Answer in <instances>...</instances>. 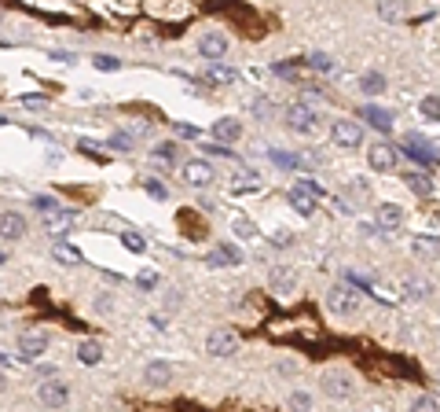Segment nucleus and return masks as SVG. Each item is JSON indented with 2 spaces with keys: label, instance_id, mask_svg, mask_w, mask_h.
Here are the masks:
<instances>
[{
  "label": "nucleus",
  "instance_id": "1",
  "mask_svg": "<svg viewBox=\"0 0 440 412\" xmlns=\"http://www.w3.org/2000/svg\"><path fill=\"white\" fill-rule=\"evenodd\" d=\"M283 122H286V129H290V133L308 136V133L316 129V111H312V107H305V103H290V107L283 111Z\"/></svg>",
  "mask_w": 440,
  "mask_h": 412
},
{
  "label": "nucleus",
  "instance_id": "2",
  "mask_svg": "<svg viewBox=\"0 0 440 412\" xmlns=\"http://www.w3.org/2000/svg\"><path fill=\"white\" fill-rule=\"evenodd\" d=\"M206 354L209 357H235V354H239V335H235L231 327H217V332H209Z\"/></svg>",
  "mask_w": 440,
  "mask_h": 412
},
{
  "label": "nucleus",
  "instance_id": "3",
  "mask_svg": "<svg viewBox=\"0 0 440 412\" xmlns=\"http://www.w3.org/2000/svg\"><path fill=\"white\" fill-rule=\"evenodd\" d=\"M327 310L338 313V316H352L360 310V294L352 288H330L327 291Z\"/></svg>",
  "mask_w": 440,
  "mask_h": 412
},
{
  "label": "nucleus",
  "instance_id": "4",
  "mask_svg": "<svg viewBox=\"0 0 440 412\" xmlns=\"http://www.w3.org/2000/svg\"><path fill=\"white\" fill-rule=\"evenodd\" d=\"M37 401L45 409H62L70 401V387L62 383V379H48V383L37 387Z\"/></svg>",
  "mask_w": 440,
  "mask_h": 412
},
{
  "label": "nucleus",
  "instance_id": "5",
  "mask_svg": "<svg viewBox=\"0 0 440 412\" xmlns=\"http://www.w3.org/2000/svg\"><path fill=\"white\" fill-rule=\"evenodd\" d=\"M184 181L191 188H209L217 181V170H213L206 158H191V162H184Z\"/></svg>",
  "mask_w": 440,
  "mask_h": 412
},
{
  "label": "nucleus",
  "instance_id": "6",
  "mask_svg": "<svg viewBox=\"0 0 440 412\" xmlns=\"http://www.w3.org/2000/svg\"><path fill=\"white\" fill-rule=\"evenodd\" d=\"M198 52H202V59L217 63V59L228 56V37H224L220 30H206V34L198 37Z\"/></svg>",
  "mask_w": 440,
  "mask_h": 412
},
{
  "label": "nucleus",
  "instance_id": "7",
  "mask_svg": "<svg viewBox=\"0 0 440 412\" xmlns=\"http://www.w3.org/2000/svg\"><path fill=\"white\" fill-rule=\"evenodd\" d=\"M206 265H213V269H231V265H242V250H239V247H231V243H220V247H213V250H209Z\"/></svg>",
  "mask_w": 440,
  "mask_h": 412
},
{
  "label": "nucleus",
  "instance_id": "8",
  "mask_svg": "<svg viewBox=\"0 0 440 412\" xmlns=\"http://www.w3.org/2000/svg\"><path fill=\"white\" fill-rule=\"evenodd\" d=\"M330 140L338 147H360L363 144V129L356 122H334V129H330Z\"/></svg>",
  "mask_w": 440,
  "mask_h": 412
},
{
  "label": "nucleus",
  "instance_id": "9",
  "mask_svg": "<svg viewBox=\"0 0 440 412\" xmlns=\"http://www.w3.org/2000/svg\"><path fill=\"white\" fill-rule=\"evenodd\" d=\"M404 151L411 155V158H418V162H426V166H437V162H440V155L433 151V144L422 140V136H415V133L404 140Z\"/></svg>",
  "mask_w": 440,
  "mask_h": 412
},
{
  "label": "nucleus",
  "instance_id": "10",
  "mask_svg": "<svg viewBox=\"0 0 440 412\" xmlns=\"http://www.w3.org/2000/svg\"><path fill=\"white\" fill-rule=\"evenodd\" d=\"M367 162H371V170H378V173L393 170L396 166V147L393 144H371L367 147Z\"/></svg>",
  "mask_w": 440,
  "mask_h": 412
},
{
  "label": "nucleus",
  "instance_id": "11",
  "mask_svg": "<svg viewBox=\"0 0 440 412\" xmlns=\"http://www.w3.org/2000/svg\"><path fill=\"white\" fill-rule=\"evenodd\" d=\"M352 376L349 372H327L323 376V394L327 398H352Z\"/></svg>",
  "mask_w": 440,
  "mask_h": 412
},
{
  "label": "nucleus",
  "instance_id": "12",
  "mask_svg": "<svg viewBox=\"0 0 440 412\" xmlns=\"http://www.w3.org/2000/svg\"><path fill=\"white\" fill-rule=\"evenodd\" d=\"M268 288H272L275 294H294L297 288V272L290 265H275L272 272H268Z\"/></svg>",
  "mask_w": 440,
  "mask_h": 412
},
{
  "label": "nucleus",
  "instance_id": "13",
  "mask_svg": "<svg viewBox=\"0 0 440 412\" xmlns=\"http://www.w3.org/2000/svg\"><path fill=\"white\" fill-rule=\"evenodd\" d=\"M45 350H48L45 332H23V335H19V354H23L26 361H37Z\"/></svg>",
  "mask_w": 440,
  "mask_h": 412
},
{
  "label": "nucleus",
  "instance_id": "14",
  "mask_svg": "<svg viewBox=\"0 0 440 412\" xmlns=\"http://www.w3.org/2000/svg\"><path fill=\"white\" fill-rule=\"evenodd\" d=\"M0 236H4V239H23V236H26L23 214H15V210H4V214H0Z\"/></svg>",
  "mask_w": 440,
  "mask_h": 412
},
{
  "label": "nucleus",
  "instance_id": "15",
  "mask_svg": "<svg viewBox=\"0 0 440 412\" xmlns=\"http://www.w3.org/2000/svg\"><path fill=\"white\" fill-rule=\"evenodd\" d=\"M73 228V210H56V214H48L45 217V232L48 236H67V232Z\"/></svg>",
  "mask_w": 440,
  "mask_h": 412
},
{
  "label": "nucleus",
  "instance_id": "16",
  "mask_svg": "<svg viewBox=\"0 0 440 412\" xmlns=\"http://www.w3.org/2000/svg\"><path fill=\"white\" fill-rule=\"evenodd\" d=\"M213 136H217V144H231L242 136V122L239 118H217L213 122Z\"/></svg>",
  "mask_w": 440,
  "mask_h": 412
},
{
  "label": "nucleus",
  "instance_id": "17",
  "mask_svg": "<svg viewBox=\"0 0 440 412\" xmlns=\"http://www.w3.org/2000/svg\"><path fill=\"white\" fill-rule=\"evenodd\" d=\"M400 225H404V210L396 206V203H382V206H378V228L396 232Z\"/></svg>",
  "mask_w": 440,
  "mask_h": 412
},
{
  "label": "nucleus",
  "instance_id": "18",
  "mask_svg": "<svg viewBox=\"0 0 440 412\" xmlns=\"http://www.w3.org/2000/svg\"><path fill=\"white\" fill-rule=\"evenodd\" d=\"M290 206H294V210H297V214H301V217H308V214H312V210H316V195H312V192H305V188L297 184L294 192H290Z\"/></svg>",
  "mask_w": 440,
  "mask_h": 412
},
{
  "label": "nucleus",
  "instance_id": "19",
  "mask_svg": "<svg viewBox=\"0 0 440 412\" xmlns=\"http://www.w3.org/2000/svg\"><path fill=\"white\" fill-rule=\"evenodd\" d=\"M78 361L81 365H100L103 361V343H95V339H84V343H78Z\"/></svg>",
  "mask_w": 440,
  "mask_h": 412
},
{
  "label": "nucleus",
  "instance_id": "20",
  "mask_svg": "<svg viewBox=\"0 0 440 412\" xmlns=\"http://www.w3.org/2000/svg\"><path fill=\"white\" fill-rule=\"evenodd\" d=\"M143 379H147V383H154V387H165L169 379H173V368H169L165 361H151L143 368Z\"/></svg>",
  "mask_w": 440,
  "mask_h": 412
},
{
  "label": "nucleus",
  "instance_id": "21",
  "mask_svg": "<svg viewBox=\"0 0 440 412\" xmlns=\"http://www.w3.org/2000/svg\"><path fill=\"white\" fill-rule=\"evenodd\" d=\"M404 184L411 188L415 195H433V181H429L426 173H418V170H407L404 173Z\"/></svg>",
  "mask_w": 440,
  "mask_h": 412
},
{
  "label": "nucleus",
  "instance_id": "22",
  "mask_svg": "<svg viewBox=\"0 0 440 412\" xmlns=\"http://www.w3.org/2000/svg\"><path fill=\"white\" fill-rule=\"evenodd\" d=\"M363 118H367L378 133H389L393 129V114L385 111V107H367V111H363Z\"/></svg>",
  "mask_w": 440,
  "mask_h": 412
},
{
  "label": "nucleus",
  "instance_id": "23",
  "mask_svg": "<svg viewBox=\"0 0 440 412\" xmlns=\"http://www.w3.org/2000/svg\"><path fill=\"white\" fill-rule=\"evenodd\" d=\"M51 258H56L59 265H81V250H78V247H70V243H56Z\"/></svg>",
  "mask_w": 440,
  "mask_h": 412
},
{
  "label": "nucleus",
  "instance_id": "24",
  "mask_svg": "<svg viewBox=\"0 0 440 412\" xmlns=\"http://www.w3.org/2000/svg\"><path fill=\"white\" fill-rule=\"evenodd\" d=\"M360 89H363V96H378V92H385V78L378 70H367L360 78Z\"/></svg>",
  "mask_w": 440,
  "mask_h": 412
},
{
  "label": "nucleus",
  "instance_id": "25",
  "mask_svg": "<svg viewBox=\"0 0 440 412\" xmlns=\"http://www.w3.org/2000/svg\"><path fill=\"white\" fill-rule=\"evenodd\" d=\"M286 409L290 412H312V394H308V390H290Z\"/></svg>",
  "mask_w": 440,
  "mask_h": 412
},
{
  "label": "nucleus",
  "instance_id": "26",
  "mask_svg": "<svg viewBox=\"0 0 440 412\" xmlns=\"http://www.w3.org/2000/svg\"><path fill=\"white\" fill-rule=\"evenodd\" d=\"M305 63H308V67H312V70H319V74H334V70H338V63L330 59L327 52H312V56H308Z\"/></svg>",
  "mask_w": 440,
  "mask_h": 412
},
{
  "label": "nucleus",
  "instance_id": "27",
  "mask_svg": "<svg viewBox=\"0 0 440 412\" xmlns=\"http://www.w3.org/2000/svg\"><path fill=\"white\" fill-rule=\"evenodd\" d=\"M415 254H422V258H433V254H440V239H433V236H418L415 243Z\"/></svg>",
  "mask_w": 440,
  "mask_h": 412
},
{
  "label": "nucleus",
  "instance_id": "28",
  "mask_svg": "<svg viewBox=\"0 0 440 412\" xmlns=\"http://www.w3.org/2000/svg\"><path fill=\"white\" fill-rule=\"evenodd\" d=\"M429 291H433V283H429V280H404V294H407V299H426V294Z\"/></svg>",
  "mask_w": 440,
  "mask_h": 412
},
{
  "label": "nucleus",
  "instance_id": "29",
  "mask_svg": "<svg viewBox=\"0 0 440 412\" xmlns=\"http://www.w3.org/2000/svg\"><path fill=\"white\" fill-rule=\"evenodd\" d=\"M206 81H217V85H231V81H235V70L220 67V63H209V70H206Z\"/></svg>",
  "mask_w": 440,
  "mask_h": 412
},
{
  "label": "nucleus",
  "instance_id": "30",
  "mask_svg": "<svg viewBox=\"0 0 440 412\" xmlns=\"http://www.w3.org/2000/svg\"><path fill=\"white\" fill-rule=\"evenodd\" d=\"M411 412H440V398L437 394H418Z\"/></svg>",
  "mask_w": 440,
  "mask_h": 412
},
{
  "label": "nucleus",
  "instance_id": "31",
  "mask_svg": "<svg viewBox=\"0 0 440 412\" xmlns=\"http://www.w3.org/2000/svg\"><path fill=\"white\" fill-rule=\"evenodd\" d=\"M418 111H422V118L440 122V96H426L422 103H418Z\"/></svg>",
  "mask_w": 440,
  "mask_h": 412
},
{
  "label": "nucleus",
  "instance_id": "32",
  "mask_svg": "<svg viewBox=\"0 0 440 412\" xmlns=\"http://www.w3.org/2000/svg\"><path fill=\"white\" fill-rule=\"evenodd\" d=\"M151 158H154V162H162V166H173L176 162V147L173 144H158L151 151Z\"/></svg>",
  "mask_w": 440,
  "mask_h": 412
},
{
  "label": "nucleus",
  "instance_id": "33",
  "mask_svg": "<svg viewBox=\"0 0 440 412\" xmlns=\"http://www.w3.org/2000/svg\"><path fill=\"white\" fill-rule=\"evenodd\" d=\"M121 247L132 250V254H143L147 243H143V236H136V232H121Z\"/></svg>",
  "mask_w": 440,
  "mask_h": 412
},
{
  "label": "nucleus",
  "instance_id": "34",
  "mask_svg": "<svg viewBox=\"0 0 440 412\" xmlns=\"http://www.w3.org/2000/svg\"><path fill=\"white\" fill-rule=\"evenodd\" d=\"M34 206L40 210V217H48V214H56V210H62L56 195H37V199H34Z\"/></svg>",
  "mask_w": 440,
  "mask_h": 412
},
{
  "label": "nucleus",
  "instance_id": "35",
  "mask_svg": "<svg viewBox=\"0 0 440 412\" xmlns=\"http://www.w3.org/2000/svg\"><path fill=\"white\" fill-rule=\"evenodd\" d=\"M92 67H95V70H106V74H114V70H121V59H117V56H103V52H100V56L92 59Z\"/></svg>",
  "mask_w": 440,
  "mask_h": 412
},
{
  "label": "nucleus",
  "instance_id": "36",
  "mask_svg": "<svg viewBox=\"0 0 440 412\" xmlns=\"http://www.w3.org/2000/svg\"><path fill=\"white\" fill-rule=\"evenodd\" d=\"M378 15L389 19V23H396V19L404 15V4H393V0H385V4H378Z\"/></svg>",
  "mask_w": 440,
  "mask_h": 412
},
{
  "label": "nucleus",
  "instance_id": "37",
  "mask_svg": "<svg viewBox=\"0 0 440 412\" xmlns=\"http://www.w3.org/2000/svg\"><path fill=\"white\" fill-rule=\"evenodd\" d=\"M132 140H136L132 133H114L111 136V147H114V151H132Z\"/></svg>",
  "mask_w": 440,
  "mask_h": 412
},
{
  "label": "nucleus",
  "instance_id": "38",
  "mask_svg": "<svg viewBox=\"0 0 440 412\" xmlns=\"http://www.w3.org/2000/svg\"><path fill=\"white\" fill-rule=\"evenodd\" d=\"M235 236H239V239H253L257 236V228H253V221H246V217H239V221H235Z\"/></svg>",
  "mask_w": 440,
  "mask_h": 412
},
{
  "label": "nucleus",
  "instance_id": "39",
  "mask_svg": "<svg viewBox=\"0 0 440 412\" xmlns=\"http://www.w3.org/2000/svg\"><path fill=\"white\" fill-rule=\"evenodd\" d=\"M136 283H139V288H143V291H154V288H158V272L143 269V272H139V277H136Z\"/></svg>",
  "mask_w": 440,
  "mask_h": 412
},
{
  "label": "nucleus",
  "instance_id": "40",
  "mask_svg": "<svg viewBox=\"0 0 440 412\" xmlns=\"http://www.w3.org/2000/svg\"><path fill=\"white\" fill-rule=\"evenodd\" d=\"M143 188H147V195H151V199H169V188L162 181H143Z\"/></svg>",
  "mask_w": 440,
  "mask_h": 412
},
{
  "label": "nucleus",
  "instance_id": "41",
  "mask_svg": "<svg viewBox=\"0 0 440 412\" xmlns=\"http://www.w3.org/2000/svg\"><path fill=\"white\" fill-rule=\"evenodd\" d=\"M272 162H275V166H297V158L286 155V151H272Z\"/></svg>",
  "mask_w": 440,
  "mask_h": 412
},
{
  "label": "nucleus",
  "instance_id": "42",
  "mask_svg": "<svg viewBox=\"0 0 440 412\" xmlns=\"http://www.w3.org/2000/svg\"><path fill=\"white\" fill-rule=\"evenodd\" d=\"M272 243H275V247H286V243H290V232H286V228H275Z\"/></svg>",
  "mask_w": 440,
  "mask_h": 412
},
{
  "label": "nucleus",
  "instance_id": "43",
  "mask_svg": "<svg viewBox=\"0 0 440 412\" xmlns=\"http://www.w3.org/2000/svg\"><path fill=\"white\" fill-rule=\"evenodd\" d=\"M268 111H272V103H268V100H253V114H261V118H264Z\"/></svg>",
  "mask_w": 440,
  "mask_h": 412
},
{
  "label": "nucleus",
  "instance_id": "44",
  "mask_svg": "<svg viewBox=\"0 0 440 412\" xmlns=\"http://www.w3.org/2000/svg\"><path fill=\"white\" fill-rule=\"evenodd\" d=\"M176 133H180V136H187V140H195V136H198L195 125H176Z\"/></svg>",
  "mask_w": 440,
  "mask_h": 412
},
{
  "label": "nucleus",
  "instance_id": "45",
  "mask_svg": "<svg viewBox=\"0 0 440 412\" xmlns=\"http://www.w3.org/2000/svg\"><path fill=\"white\" fill-rule=\"evenodd\" d=\"M26 107H45V96H23Z\"/></svg>",
  "mask_w": 440,
  "mask_h": 412
}]
</instances>
